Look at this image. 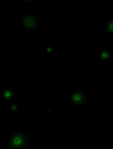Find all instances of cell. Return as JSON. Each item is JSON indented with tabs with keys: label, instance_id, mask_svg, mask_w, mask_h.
<instances>
[{
	"label": "cell",
	"instance_id": "5b68a950",
	"mask_svg": "<svg viewBox=\"0 0 113 149\" xmlns=\"http://www.w3.org/2000/svg\"><path fill=\"white\" fill-rule=\"evenodd\" d=\"M110 57V54L107 50H103L101 52L100 54V59L104 61H106L109 59Z\"/></svg>",
	"mask_w": 113,
	"mask_h": 149
},
{
	"label": "cell",
	"instance_id": "ba28073f",
	"mask_svg": "<svg viewBox=\"0 0 113 149\" xmlns=\"http://www.w3.org/2000/svg\"><path fill=\"white\" fill-rule=\"evenodd\" d=\"M53 52V49L51 47H47V54H51Z\"/></svg>",
	"mask_w": 113,
	"mask_h": 149
},
{
	"label": "cell",
	"instance_id": "277c9868",
	"mask_svg": "<svg viewBox=\"0 0 113 149\" xmlns=\"http://www.w3.org/2000/svg\"><path fill=\"white\" fill-rule=\"evenodd\" d=\"M3 95L4 99L9 100L11 99L13 96V93L10 90L5 89L3 91Z\"/></svg>",
	"mask_w": 113,
	"mask_h": 149
},
{
	"label": "cell",
	"instance_id": "8992f818",
	"mask_svg": "<svg viewBox=\"0 0 113 149\" xmlns=\"http://www.w3.org/2000/svg\"><path fill=\"white\" fill-rule=\"evenodd\" d=\"M107 29L109 33L113 34V18H111L108 23Z\"/></svg>",
	"mask_w": 113,
	"mask_h": 149
},
{
	"label": "cell",
	"instance_id": "3957f363",
	"mask_svg": "<svg viewBox=\"0 0 113 149\" xmlns=\"http://www.w3.org/2000/svg\"><path fill=\"white\" fill-rule=\"evenodd\" d=\"M85 99V94L81 91H77L71 95L70 102L74 105H77L83 102Z\"/></svg>",
	"mask_w": 113,
	"mask_h": 149
},
{
	"label": "cell",
	"instance_id": "52a82bcc",
	"mask_svg": "<svg viewBox=\"0 0 113 149\" xmlns=\"http://www.w3.org/2000/svg\"><path fill=\"white\" fill-rule=\"evenodd\" d=\"M10 108L12 111L16 112L19 109V106L16 104H11V105L10 106Z\"/></svg>",
	"mask_w": 113,
	"mask_h": 149
},
{
	"label": "cell",
	"instance_id": "7a4b0ae2",
	"mask_svg": "<svg viewBox=\"0 0 113 149\" xmlns=\"http://www.w3.org/2000/svg\"><path fill=\"white\" fill-rule=\"evenodd\" d=\"M38 20L37 17L33 15H26L23 20V26L26 29H34L37 26Z\"/></svg>",
	"mask_w": 113,
	"mask_h": 149
},
{
	"label": "cell",
	"instance_id": "6da1fadb",
	"mask_svg": "<svg viewBox=\"0 0 113 149\" xmlns=\"http://www.w3.org/2000/svg\"><path fill=\"white\" fill-rule=\"evenodd\" d=\"M10 145L13 149H25L29 145V139L25 134L15 132L10 137Z\"/></svg>",
	"mask_w": 113,
	"mask_h": 149
}]
</instances>
